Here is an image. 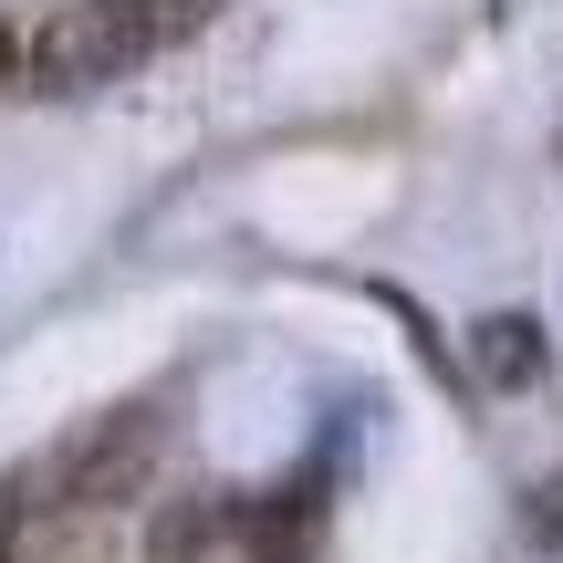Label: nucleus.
<instances>
[{"label":"nucleus","mask_w":563,"mask_h":563,"mask_svg":"<svg viewBox=\"0 0 563 563\" xmlns=\"http://www.w3.org/2000/svg\"><path fill=\"white\" fill-rule=\"evenodd\" d=\"M95 11L115 21V32L136 42V53H167V42H199L220 0H95Z\"/></svg>","instance_id":"4"},{"label":"nucleus","mask_w":563,"mask_h":563,"mask_svg":"<svg viewBox=\"0 0 563 563\" xmlns=\"http://www.w3.org/2000/svg\"><path fill=\"white\" fill-rule=\"evenodd\" d=\"M0 84H21V32L0 21Z\"/></svg>","instance_id":"6"},{"label":"nucleus","mask_w":563,"mask_h":563,"mask_svg":"<svg viewBox=\"0 0 563 563\" xmlns=\"http://www.w3.org/2000/svg\"><path fill=\"white\" fill-rule=\"evenodd\" d=\"M136 63H146V53H136V42H125L115 21L95 11V0H74V11H63L53 32L32 42V84H42V95H95V84L136 74Z\"/></svg>","instance_id":"3"},{"label":"nucleus","mask_w":563,"mask_h":563,"mask_svg":"<svg viewBox=\"0 0 563 563\" xmlns=\"http://www.w3.org/2000/svg\"><path fill=\"white\" fill-rule=\"evenodd\" d=\"M146 460H157V407H115V418H95L74 449H63V470H53V511L125 501V490L146 481Z\"/></svg>","instance_id":"2"},{"label":"nucleus","mask_w":563,"mask_h":563,"mask_svg":"<svg viewBox=\"0 0 563 563\" xmlns=\"http://www.w3.org/2000/svg\"><path fill=\"white\" fill-rule=\"evenodd\" d=\"M470 355H481V376H490V386H532V376H543V323L490 313L481 334H470Z\"/></svg>","instance_id":"5"},{"label":"nucleus","mask_w":563,"mask_h":563,"mask_svg":"<svg viewBox=\"0 0 563 563\" xmlns=\"http://www.w3.org/2000/svg\"><path fill=\"white\" fill-rule=\"evenodd\" d=\"M146 563H282V511L262 490H188V501H157Z\"/></svg>","instance_id":"1"}]
</instances>
